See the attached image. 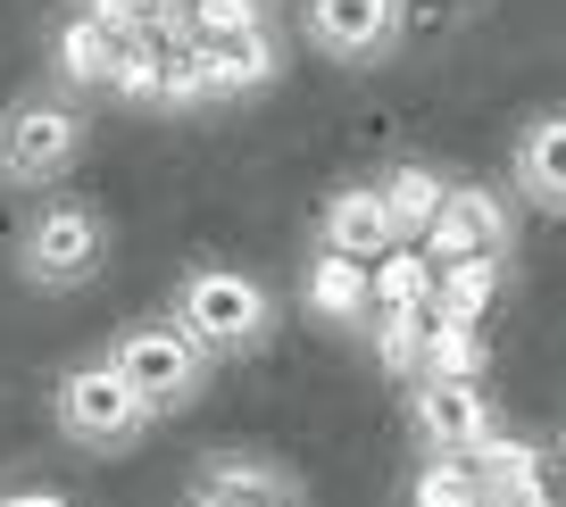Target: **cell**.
Returning <instances> with one entry per match:
<instances>
[{"label":"cell","instance_id":"7","mask_svg":"<svg viewBox=\"0 0 566 507\" xmlns=\"http://www.w3.org/2000/svg\"><path fill=\"white\" fill-rule=\"evenodd\" d=\"M301 34H308V51L334 59V67H384L408 42V0H308Z\"/></svg>","mask_w":566,"mask_h":507},{"label":"cell","instance_id":"13","mask_svg":"<svg viewBox=\"0 0 566 507\" xmlns=\"http://www.w3.org/2000/svg\"><path fill=\"white\" fill-rule=\"evenodd\" d=\"M301 299H308V316H325V325H342V332H367L375 316H367V266H350V258H308V275H301Z\"/></svg>","mask_w":566,"mask_h":507},{"label":"cell","instance_id":"17","mask_svg":"<svg viewBox=\"0 0 566 507\" xmlns=\"http://www.w3.org/2000/svg\"><path fill=\"white\" fill-rule=\"evenodd\" d=\"M375 200H384L391 233H400V242L417 250V233L433 225V209H442V176H433V167H417V158H408V167H391V176L375 183Z\"/></svg>","mask_w":566,"mask_h":507},{"label":"cell","instance_id":"4","mask_svg":"<svg viewBox=\"0 0 566 507\" xmlns=\"http://www.w3.org/2000/svg\"><path fill=\"white\" fill-rule=\"evenodd\" d=\"M108 266V216L92 200H42L18 225V275L34 292H84Z\"/></svg>","mask_w":566,"mask_h":507},{"label":"cell","instance_id":"1","mask_svg":"<svg viewBox=\"0 0 566 507\" xmlns=\"http://www.w3.org/2000/svg\"><path fill=\"white\" fill-rule=\"evenodd\" d=\"M167 325L192 341L200 358H259L266 341H275V292H266L259 275H242V266H192V275H176V292H167Z\"/></svg>","mask_w":566,"mask_h":507},{"label":"cell","instance_id":"16","mask_svg":"<svg viewBox=\"0 0 566 507\" xmlns=\"http://www.w3.org/2000/svg\"><path fill=\"white\" fill-rule=\"evenodd\" d=\"M108 59H117V42H108L92 18H67L51 34V75L67 92H108Z\"/></svg>","mask_w":566,"mask_h":507},{"label":"cell","instance_id":"3","mask_svg":"<svg viewBox=\"0 0 566 507\" xmlns=\"http://www.w3.org/2000/svg\"><path fill=\"white\" fill-rule=\"evenodd\" d=\"M108 367H117V383L142 400V416L150 424H167V416H184V408L209 391V358L184 341L167 316H134V325H117V341H108Z\"/></svg>","mask_w":566,"mask_h":507},{"label":"cell","instance_id":"10","mask_svg":"<svg viewBox=\"0 0 566 507\" xmlns=\"http://www.w3.org/2000/svg\"><path fill=\"white\" fill-rule=\"evenodd\" d=\"M408 424H417L424 457H467L483 433H500L492 391H483V383H417V400H408Z\"/></svg>","mask_w":566,"mask_h":507},{"label":"cell","instance_id":"8","mask_svg":"<svg viewBox=\"0 0 566 507\" xmlns=\"http://www.w3.org/2000/svg\"><path fill=\"white\" fill-rule=\"evenodd\" d=\"M192 75H200V101H259L283 75L275 25L250 18V25H226V34H192Z\"/></svg>","mask_w":566,"mask_h":507},{"label":"cell","instance_id":"15","mask_svg":"<svg viewBox=\"0 0 566 507\" xmlns=\"http://www.w3.org/2000/svg\"><path fill=\"white\" fill-rule=\"evenodd\" d=\"M424 283H433V266L417 258V250H384V258L367 266V316L384 325V316H424Z\"/></svg>","mask_w":566,"mask_h":507},{"label":"cell","instance_id":"14","mask_svg":"<svg viewBox=\"0 0 566 507\" xmlns=\"http://www.w3.org/2000/svg\"><path fill=\"white\" fill-rule=\"evenodd\" d=\"M516 200H525V209H542V216H558V108H533V125L525 134H516Z\"/></svg>","mask_w":566,"mask_h":507},{"label":"cell","instance_id":"20","mask_svg":"<svg viewBox=\"0 0 566 507\" xmlns=\"http://www.w3.org/2000/svg\"><path fill=\"white\" fill-rule=\"evenodd\" d=\"M184 507H209V499H192V490H184Z\"/></svg>","mask_w":566,"mask_h":507},{"label":"cell","instance_id":"11","mask_svg":"<svg viewBox=\"0 0 566 507\" xmlns=\"http://www.w3.org/2000/svg\"><path fill=\"white\" fill-rule=\"evenodd\" d=\"M317 250H325V258H350V266H375L384 250H400V233H391L375 183H342V192L317 209Z\"/></svg>","mask_w":566,"mask_h":507},{"label":"cell","instance_id":"18","mask_svg":"<svg viewBox=\"0 0 566 507\" xmlns=\"http://www.w3.org/2000/svg\"><path fill=\"white\" fill-rule=\"evenodd\" d=\"M408 507H483V490H475V474H467V457H424Z\"/></svg>","mask_w":566,"mask_h":507},{"label":"cell","instance_id":"6","mask_svg":"<svg viewBox=\"0 0 566 507\" xmlns=\"http://www.w3.org/2000/svg\"><path fill=\"white\" fill-rule=\"evenodd\" d=\"M417 258L424 266H450V258H516V209L492 192V183H442V209L433 225L417 233Z\"/></svg>","mask_w":566,"mask_h":507},{"label":"cell","instance_id":"12","mask_svg":"<svg viewBox=\"0 0 566 507\" xmlns=\"http://www.w3.org/2000/svg\"><path fill=\"white\" fill-rule=\"evenodd\" d=\"M500 292H509V266L500 258H450V266H433V283H424V316L483 332V316L500 308Z\"/></svg>","mask_w":566,"mask_h":507},{"label":"cell","instance_id":"9","mask_svg":"<svg viewBox=\"0 0 566 507\" xmlns=\"http://www.w3.org/2000/svg\"><path fill=\"white\" fill-rule=\"evenodd\" d=\"M192 499L209 507H308L301 474L283 457H259V450H209L192 466Z\"/></svg>","mask_w":566,"mask_h":507},{"label":"cell","instance_id":"5","mask_svg":"<svg viewBox=\"0 0 566 507\" xmlns=\"http://www.w3.org/2000/svg\"><path fill=\"white\" fill-rule=\"evenodd\" d=\"M51 424H59V441H75L84 457H125V450H142V433H150L142 400L117 383L108 358H84V367H67L51 383Z\"/></svg>","mask_w":566,"mask_h":507},{"label":"cell","instance_id":"2","mask_svg":"<svg viewBox=\"0 0 566 507\" xmlns=\"http://www.w3.org/2000/svg\"><path fill=\"white\" fill-rule=\"evenodd\" d=\"M84 141H92V117L67 101V92H25V101L0 108V183L42 200L51 183L75 176Z\"/></svg>","mask_w":566,"mask_h":507},{"label":"cell","instance_id":"19","mask_svg":"<svg viewBox=\"0 0 566 507\" xmlns=\"http://www.w3.org/2000/svg\"><path fill=\"white\" fill-rule=\"evenodd\" d=\"M0 507H67V499H59V490H9Z\"/></svg>","mask_w":566,"mask_h":507}]
</instances>
